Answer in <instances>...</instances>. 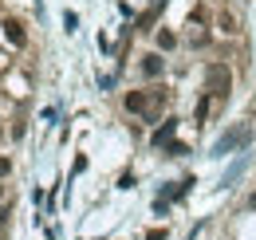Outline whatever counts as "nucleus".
<instances>
[{
    "label": "nucleus",
    "instance_id": "nucleus-1",
    "mask_svg": "<svg viewBox=\"0 0 256 240\" xmlns=\"http://www.w3.org/2000/svg\"><path fill=\"white\" fill-rule=\"evenodd\" d=\"M205 87L213 98H224L228 87H232V71H228V63H209V71H205Z\"/></svg>",
    "mask_w": 256,
    "mask_h": 240
},
{
    "label": "nucleus",
    "instance_id": "nucleus-2",
    "mask_svg": "<svg viewBox=\"0 0 256 240\" xmlns=\"http://www.w3.org/2000/svg\"><path fill=\"white\" fill-rule=\"evenodd\" d=\"M252 138V126L248 122H240V126H232V130H224L221 138H217V146H213V154H228V150H236V146H244Z\"/></svg>",
    "mask_w": 256,
    "mask_h": 240
},
{
    "label": "nucleus",
    "instance_id": "nucleus-3",
    "mask_svg": "<svg viewBox=\"0 0 256 240\" xmlns=\"http://www.w3.org/2000/svg\"><path fill=\"white\" fill-rule=\"evenodd\" d=\"M126 110H130V114H146V118H150V94H146V90H130V94H126Z\"/></svg>",
    "mask_w": 256,
    "mask_h": 240
},
{
    "label": "nucleus",
    "instance_id": "nucleus-4",
    "mask_svg": "<svg viewBox=\"0 0 256 240\" xmlns=\"http://www.w3.org/2000/svg\"><path fill=\"white\" fill-rule=\"evenodd\" d=\"M174 134H178V118H166L158 130H154V138H150V142H154V146H170V138H174Z\"/></svg>",
    "mask_w": 256,
    "mask_h": 240
},
{
    "label": "nucleus",
    "instance_id": "nucleus-5",
    "mask_svg": "<svg viewBox=\"0 0 256 240\" xmlns=\"http://www.w3.org/2000/svg\"><path fill=\"white\" fill-rule=\"evenodd\" d=\"M4 36H8V44H12V48H24V40H28L20 20H4Z\"/></svg>",
    "mask_w": 256,
    "mask_h": 240
},
{
    "label": "nucleus",
    "instance_id": "nucleus-6",
    "mask_svg": "<svg viewBox=\"0 0 256 240\" xmlns=\"http://www.w3.org/2000/svg\"><path fill=\"white\" fill-rule=\"evenodd\" d=\"M162 71H166V63H162L158 52H150V56H142V75H150V79H158Z\"/></svg>",
    "mask_w": 256,
    "mask_h": 240
},
{
    "label": "nucleus",
    "instance_id": "nucleus-7",
    "mask_svg": "<svg viewBox=\"0 0 256 240\" xmlns=\"http://www.w3.org/2000/svg\"><path fill=\"white\" fill-rule=\"evenodd\" d=\"M162 4H166V0H154V8H150V12H142V16H138V32H150V24H154V20H158V12H162Z\"/></svg>",
    "mask_w": 256,
    "mask_h": 240
},
{
    "label": "nucleus",
    "instance_id": "nucleus-8",
    "mask_svg": "<svg viewBox=\"0 0 256 240\" xmlns=\"http://www.w3.org/2000/svg\"><path fill=\"white\" fill-rule=\"evenodd\" d=\"M174 44H178V36H174L170 28H166V32H158V48H166V52H170Z\"/></svg>",
    "mask_w": 256,
    "mask_h": 240
},
{
    "label": "nucleus",
    "instance_id": "nucleus-9",
    "mask_svg": "<svg viewBox=\"0 0 256 240\" xmlns=\"http://www.w3.org/2000/svg\"><path fill=\"white\" fill-rule=\"evenodd\" d=\"M205 114H209V94H205V98L197 102V122H205Z\"/></svg>",
    "mask_w": 256,
    "mask_h": 240
},
{
    "label": "nucleus",
    "instance_id": "nucleus-10",
    "mask_svg": "<svg viewBox=\"0 0 256 240\" xmlns=\"http://www.w3.org/2000/svg\"><path fill=\"white\" fill-rule=\"evenodd\" d=\"M221 28H224V32H236V20H232L228 12H224V16H221Z\"/></svg>",
    "mask_w": 256,
    "mask_h": 240
},
{
    "label": "nucleus",
    "instance_id": "nucleus-11",
    "mask_svg": "<svg viewBox=\"0 0 256 240\" xmlns=\"http://www.w3.org/2000/svg\"><path fill=\"white\" fill-rule=\"evenodd\" d=\"M12 174V158H0V178H8Z\"/></svg>",
    "mask_w": 256,
    "mask_h": 240
},
{
    "label": "nucleus",
    "instance_id": "nucleus-12",
    "mask_svg": "<svg viewBox=\"0 0 256 240\" xmlns=\"http://www.w3.org/2000/svg\"><path fill=\"white\" fill-rule=\"evenodd\" d=\"M146 240H166V228H154V232H146Z\"/></svg>",
    "mask_w": 256,
    "mask_h": 240
},
{
    "label": "nucleus",
    "instance_id": "nucleus-13",
    "mask_svg": "<svg viewBox=\"0 0 256 240\" xmlns=\"http://www.w3.org/2000/svg\"><path fill=\"white\" fill-rule=\"evenodd\" d=\"M0 224H8V205H0Z\"/></svg>",
    "mask_w": 256,
    "mask_h": 240
},
{
    "label": "nucleus",
    "instance_id": "nucleus-14",
    "mask_svg": "<svg viewBox=\"0 0 256 240\" xmlns=\"http://www.w3.org/2000/svg\"><path fill=\"white\" fill-rule=\"evenodd\" d=\"M0 201H4V185H0Z\"/></svg>",
    "mask_w": 256,
    "mask_h": 240
}]
</instances>
